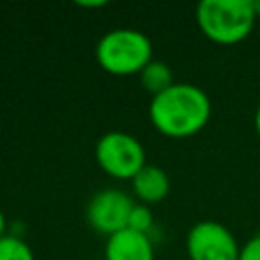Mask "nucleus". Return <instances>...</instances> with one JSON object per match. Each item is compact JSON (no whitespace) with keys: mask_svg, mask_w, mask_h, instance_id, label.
Here are the masks:
<instances>
[{"mask_svg":"<svg viewBox=\"0 0 260 260\" xmlns=\"http://www.w3.org/2000/svg\"><path fill=\"white\" fill-rule=\"evenodd\" d=\"M150 122L171 138H187L205 128L211 116V104L203 89L191 83H173L167 91L152 98Z\"/></svg>","mask_w":260,"mask_h":260,"instance_id":"obj_1","label":"nucleus"},{"mask_svg":"<svg viewBox=\"0 0 260 260\" xmlns=\"http://www.w3.org/2000/svg\"><path fill=\"white\" fill-rule=\"evenodd\" d=\"M201 32L219 45L244 41L254 26L252 0H201L195 12Z\"/></svg>","mask_w":260,"mask_h":260,"instance_id":"obj_2","label":"nucleus"},{"mask_svg":"<svg viewBox=\"0 0 260 260\" xmlns=\"http://www.w3.org/2000/svg\"><path fill=\"white\" fill-rule=\"evenodd\" d=\"M95 59L100 67L112 75H132L140 73L152 61V45L140 30L116 28L100 39Z\"/></svg>","mask_w":260,"mask_h":260,"instance_id":"obj_3","label":"nucleus"},{"mask_svg":"<svg viewBox=\"0 0 260 260\" xmlns=\"http://www.w3.org/2000/svg\"><path fill=\"white\" fill-rule=\"evenodd\" d=\"M95 158L108 175L116 179H134L144 167V148L126 132H108L95 144Z\"/></svg>","mask_w":260,"mask_h":260,"instance_id":"obj_4","label":"nucleus"},{"mask_svg":"<svg viewBox=\"0 0 260 260\" xmlns=\"http://www.w3.org/2000/svg\"><path fill=\"white\" fill-rule=\"evenodd\" d=\"M191 260H238L240 248L234 234L217 221H199L187 234Z\"/></svg>","mask_w":260,"mask_h":260,"instance_id":"obj_5","label":"nucleus"},{"mask_svg":"<svg viewBox=\"0 0 260 260\" xmlns=\"http://www.w3.org/2000/svg\"><path fill=\"white\" fill-rule=\"evenodd\" d=\"M134 205L136 203L120 189L98 191L87 205V221L95 232L108 234L110 238L128 228Z\"/></svg>","mask_w":260,"mask_h":260,"instance_id":"obj_6","label":"nucleus"},{"mask_svg":"<svg viewBox=\"0 0 260 260\" xmlns=\"http://www.w3.org/2000/svg\"><path fill=\"white\" fill-rule=\"evenodd\" d=\"M154 250L146 234L134 230H122L108 238L106 260H152Z\"/></svg>","mask_w":260,"mask_h":260,"instance_id":"obj_7","label":"nucleus"},{"mask_svg":"<svg viewBox=\"0 0 260 260\" xmlns=\"http://www.w3.org/2000/svg\"><path fill=\"white\" fill-rule=\"evenodd\" d=\"M132 189L140 201L158 203L169 195L171 183H169V177L162 169L152 167V165H144L138 171V175L132 179Z\"/></svg>","mask_w":260,"mask_h":260,"instance_id":"obj_8","label":"nucleus"},{"mask_svg":"<svg viewBox=\"0 0 260 260\" xmlns=\"http://www.w3.org/2000/svg\"><path fill=\"white\" fill-rule=\"evenodd\" d=\"M140 81L144 89H148L152 95H158L167 91L173 85V71L169 69L167 63L162 61H150L142 71H140Z\"/></svg>","mask_w":260,"mask_h":260,"instance_id":"obj_9","label":"nucleus"},{"mask_svg":"<svg viewBox=\"0 0 260 260\" xmlns=\"http://www.w3.org/2000/svg\"><path fill=\"white\" fill-rule=\"evenodd\" d=\"M0 260H35L30 248L24 240L16 236H2L0 238Z\"/></svg>","mask_w":260,"mask_h":260,"instance_id":"obj_10","label":"nucleus"},{"mask_svg":"<svg viewBox=\"0 0 260 260\" xmlns=\"http://www.w3.org/2000/svg\"><path fill=\"white\" fill-rule=\"evenodd\" d=\"M152 225V213L146 205H134L132 213H130V219H128V230H134V232H140V234H146Z\"/></svg>","mask_w":260,"mask_h":260,"instance_id":"obj_11","label":"nucleus"},{"mask_svg":"<svg viewBox=\"0 0 260 260\" xmlns=\"http://www.w3.org/2000/svg\"><path fill=\"white\" fill-rule=\"evenodd\" d=\"M238 260H260V234L250 238L240 248V258Z\"/></svg>","mask_w":260,"mask_h":260,"instance_id":"obj_12","label":"nucleus"},{"mask_svg":"<svg viewBox=\"0 0 260 260\" xmlns=\"http://www.w3.org/2000/svg\"><path fill=\"white\" fill-rule=\"evenodd\" d=\"M79 6H85V8H98V6H106V2H79Z\"/></svg>","mask_w":260,"mask_h":260,"instance_id":"obj_13","label":"nucleus"},{"mask_svg":"<svg viewBox=\"0 0 260 260\" xmlns=\"http://www.w3.org/2000/svg\"><path fill=\"white\" fill-rule=\"evenodd\" d=\"M4 228H6V219H4V213L0 211V238L4 236Z\"/></svg>","mask_w":260,"mask_h":260,"instance_id":"obj_14","label":"nucleus"},{"mask_svg":"<svg viewBox=\"0 0 260 260\" xmlns=\"http://www.w3.org/2000/svg\"><path fill=\"white\" fill-rule=\"evenodd\" d=\"M254 124H256V130H258V134H260V106H258V110H256V116H254Z\"/></svg>","mask_w":260,"mask_h":260,"instance_id":"obj_15","label":"nucleus"},{"mask_svg":"<svg viewBox=\"0 0 260 260\" xmlns=\"http://www.w3.org/2000/svg\"><path fill=\"white\" fill-rule=\"evenodd\" d=\"M252 8H254V14L260 16V0H252Z\"/></svg>","mask_w":260,"mask_h":260,"instance_id":"obj_16","label":"nucleus"}]
</instances>
